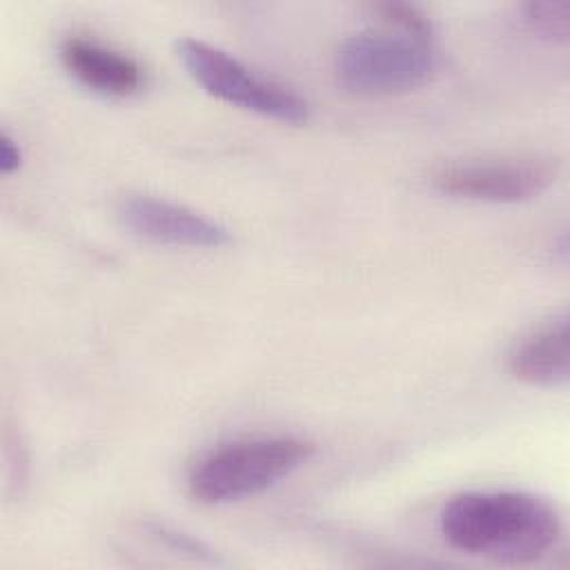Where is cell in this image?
I'll return each mask as SVG.
<instances>
[{"label":"cell","mask_w":570,"mask_h":570,"mask_svg":"<svg viewBox=\"0 0 570 570\" xmlns=\"http://www.w3.org/2000/svg\"><path fill=\"white\" fill-rule=\"evenodd\" d=\"M443 539L459 552L508 566L546 557L561 537L557 510L517 490H474L452 497L439 517Z\"/></svg>","instance_id":"6da1fadb"},{"label":"cell","mask_w":570,"mask_h":570,"mask_svg":"<svg viewBox=\"0 0 570 570\" xmlns=\"http://www.w3.org/2000/svg\"><path fill=\"white\" fill-rule=\"evenodd\" d=\"M314 448L292 434L252 436L205 454L189 472V494L205 505H223L261 494L296 472Z\"/></svg>","instance_id":"7a4b0ae2"},{"label":"cell","mask_w":570,"mask_h":570,"mask_svg":"<svg viewBox=\"0 0 570 570\" xmlns=\"http://www.w3.org/2000/svg\"><path fill=\"white\" fill-rule=\"evenodd\" d=\"M434 38L396 27H367L336 49L334 71L343 89L358 96H399L430 82L436 71Z\"/></svg>","instance_id":"3957f363"},{"label":"cell","mask_w":570,"mask_h":570,"mask_svg":"<svg viewBox=\"0 0 570 570\" xmlns=\"http://www.w3.org/2000/svg\"><path fill=\"white\" fill-rule=\"evenodd\" d=\"M176 56L209 96L227 105L287 125H303L309 118L305 98L281 82L254 73L240 60L209 42L180 38L176 40Z\"/></svg>","instance_id":"277c9868"},{"label":"cell","mask_w":570,"mask_h":570,"mask_svg":"<svg viewBox=\"0 0 570 570\" xmlns=\"http://www.w3.org/2000/svg\"><path fill=\"white\" fill-rule=\"evenodd\" d=\"M559 174L557 160L510 158L470 160L439 167L430 183L436 191L481 203H523L543 194Z\"/></svg>","instance_id":"5b68a950"},{"label":"cell","mask_w":570,"mask_h":570,"mask_svg":"<svg viewBox=\"0 0 570 570\" xmlns=\"http://www.w3.org/2000/svg\"><path fill=\"white\" fill-rule=\"evenodd\" d=\"M116 216L129 234L154 245L214 249L232 240V234L220 223L185 205L147 194L125 196Z\"/></svg>","instance_id":"8992f818"},{"label":"cell","mask_w":570,"mask_h":570,"mask_svg":"<svg viewBox=\"0 0 570 570\" xmlns=\"http://www.w3.org/2000/svg\"><path fill=\"white\" fill-rule=\"evenodd\" d=\"M60 60L82 87L102 96L127 98L145 87V71L131 56L89 36H67Z\"/></svg>","instance_id":"52a82bcc"},{"label":"cell","mask_w":570,"mask_h":570,"mask_svg":"<svg viewBox=\"0 0 570 570\" xmlns=\"http://www.w3.org/2000/svg\"><path fill=\"white\" fill-rule=\"evenodd\" d=\"M508 370L514 379L537 387H561L570 376L568 314H554L521 336L508 354Z\"/></svg>","instance_id":"ba28073f"},{"label":"cell","mask_w":570,"mask_h":570,"mask_svg":"<svg viewBox=\"0 0 570 570\" xmlns=\"http://www.w3.org/2000/svg\"><path fill=\"white\" fill-rule=\"evenodd\" d=\"M523 20L530 31L550 42H566L570 33V2L539 0L523 4Z\"/></svg>","instance_id":"9c48e42d"},{"label":"cell","mask_w":570,"mask_h":570,"mask_svg":"<svg viewBox=\"0 0 570 570\" xmlns=\"http://www.w3.org/2000/svg\"><path fill=\"white\" fill-rule=\"evenodd\" d=\"M379 22L387 24V27H396L416 36H425V38H434V29L430 18L414 4H405V2H383L374 7Z\"/></svg>","instance_id":"30bf717a"},{"label":"cell","mask_w":570,"mask_h":570,"mask_svg":"<svg viewBox=\"0 0 570 570\" xmlns=\"http://www.w3.org/2000/svg\"><path fill=\"white\" fill-rule=\"evenodd\" d=\"M149 534H151L154 539L163 541L165 546L174 548L176 552H185V554H189V557H194V559H212L209 548L203 546L198 539H194V537H189V534H183V532H178V530H174V528H167V525H163V523H151V525H149Z\"/></svg>","instance_id":"8fae6325"},{"label":"cell","mask_w":570,"mask_h":570,"mask_svg":"<svg viewBox=\"0 0 570 570\" xmlns=\"http://www.w3.org/2000/svg\"><path fill=\"white\" fill-rule=\"evenodd\" d=\"M20 165H22L20 145L9 134H2V138H0V171L7 176V174H13Z\"/></svg>","instance_id":"7c38bea8"}]
</instances>
